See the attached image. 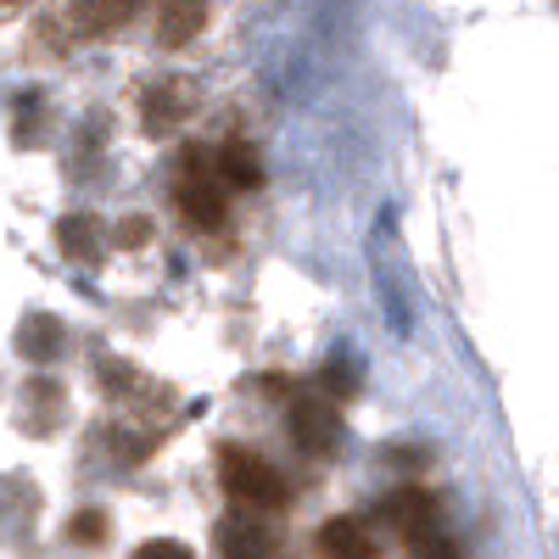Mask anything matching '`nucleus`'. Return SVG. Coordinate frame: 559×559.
<instances>
[{"instance_id":"obj_17","label":"nucleus","mask_w":559,"mask_h":559,"mask_svg":"<svg viewBox=\"0 0 559 559\" xmlns=\"http://www.w3.org/2000/svg\"><path fill=\"white\" fill-rule=\"evenodd\" d=\"M146 229H152L146 218H129V224H123V236H118V241H123V247H140V241H146Z\"/></svg>"},{"instance_id":"obj_9","label":"nucleus","mask_w":559,"mask_h":559,"mask_svg":"<svg viewBox=\"0 0 559 559\" xmlns=\"http://www.w3.org/2000/svg\"><path fill=\"white\" fill-rule=\"evenodd\" d=\"M17 347H23V358H28V364H51V358L68 347V331H62V324H57L51 313H34V319L23 324V331H17Z\"/></svg>"},{"instance_id":"obj_8","label":"nucleus","mask_w":559,"mask_h":559,"mask_svg":"<svg viewBox=\"0 0 559 559\" xmlns=\"http://www.w3.org/2000/svg\"><path fill=\"white\" fill-rule=\"evenodd\" d=\"M207 28V0H163L157 7V39L168 51H185Z\"/></svg>"},{"instance_id":"obj_6","label":"nucleus","mask_w":559,"mask_h":559,"mask_svg":"<svg viewBox=\"0 0 559 559\" xmlns=\"http://www.w3.org/2000/svg\"><path fill=\"white\" fill-rule=\"evenodd\" d=\"M140 7H152V0H68V28L84 39H102V34H118L123 23H134Z\"/></svg>"},{"instance_id":"obj_11","label":"nucleus","mask_w":559,"mask_h":559,"mask_svg":"<svg viewBox=\"0 0 559 559\" xmlns=\"http://www.w3.org/2000/svg\"><path fill=\"white\" fill-rule=\"evenodd\" d=\"M218 179L224 185H236V191H258V185H263V168H258V157L241 146V140H229V146L218 152Z\"/></svg>"},{"instance_id":"obj_2","label":"nucleus","mask_w":559,"mask_h":559,"mask_svg":"<svg viewBox=\"0 0 559 559\" xmlns=\"http://www.w3.org/2000/svg\"><path fill=\"white\" fill-rule=\"evenodd\" d=\"M174 202L197 229H218L229 213V185L218 179V168L207 163V152H185L179 179H174Z\"/></svg>"},{"instance_id":"obj_1","label":"nucleus","mask_w":559,"mask_h":559,"mask_svg":"<svg viewBox=\"0 0 559 559\" xmlns=\"http://www.w3.org/2000/svg\"><path fill=\"white\" fill-rule=\"evenodd\" d=\"M218 481L241 509H258V515L286 509V476H280L269 459H258L252 448H241V442L218 448Z\"/></svg>"},{"instance_id":"obj_3","label":"nucleus","mask_w":559,"mask_h":559,"mask_svg":"<svg viewBox=\"0 0 559 559\" xmlns=\"http://www.w3.org/2000/svg\"><path fill=\"white\" fill-rule=\"evenodd\" d=\"M286 431L302 453H331L336 437H342V414L324 403V397H292L286 408Z\"/></svg>"},{"instance_id":"obj_10","label":"nucleus","mask_w":559,"mask_h":559,"mask_svg":"<svg viewBox=\"0 0 559 559\" xmlns=\"http://www.w3.org/2000/svg\"><path fill=\"white\" fill-rule=\"evenodd\" d=\"M191 112V84H157L146 96V129H174Z\"/></svg>"},{"instance_id":"obj_4","label":"nucleus","mask_w":559,"mask_h":559,"mask_svg":"<svg viewBox=\"0 0 559 559\" xmlns=\"http://www.w3.org/2000/svg\"><path fill=\"white\" fill-rule=\"evenodd\" d=\"M381 521H386L403 543L437 532V492H426V487H397V492H386V498H381Z\"/></svg>"},{"instance_id":"obj_14","label":"nucleus","mask_w":559,"mask_h":559,"mask_svg":"<svg viewBox=\"0 0 559 559\" xmlns=\"http://www.w3.org/2000/svg\"><path fill=\"white\" fill-rule=\"evenodd\" d=\"M68 537H73V543H84V548L107 543V515H102V509H79V515L68 521Z\"/></svg>"},{"instance_id":"obj_16","label":"nucleus","mask_w":559,"mask_h":559,"mask_svg":"<svg viewBox=\"0 0 559 559\" xmlns=\"http://www.w3.org/2000/svg\"><path fill=\"white\" fill-rule=\"evenodd\" d=\"M134 559H197V554L185 548V543H174V537H163V543H146Z\"/></svg>"},{"instance_id":"obj_7","label":"nucleus","mask_w":559,"mask_h":559,"mask_svg":"<svg viewBox=\"0 0 559 559\" xmlns=\"http://www.w3.org/2000/svg\"><path fill=\"white\" fill-rule=\"evenodd\" d=\"M319 559H381V543L364 521L336 515V521L319 526Z\"/></svg>"},{"instance_id":"obj_13","label":"nucleus","mask_w":559,"mask_h":559,"mask_svg":"<svg viewBox=\"0 0 559 559\" xmlns=\"http://www.w3.org/2000/svg\"><path fill=\"white\" fill-rule=\"evenodd\" d=\"M23 408H34V419H28L34 431H51V426H57V408H62V386L28 381V386H23Z\"/></svg>"},{"instance_id":"obj_15","label":"nucleus","mask_w":559,"mask_h":559,"mask_svg":"<svg viewBox=\"0 0 559 559\" xmlns=\"http://www.w3.org/2000/svg\"><path fill=\"white\" fill-rule=\"evenodd\" d=\"M408 559H464V554H459V543L426 532V537H414V543H408Z\"/></svg>"},{"instance_id":"obj_5","label":"nucleus","mask_w":559,"mask_h":559,"mask_svg":"<svg viewBox=\"0 0 559 559\" xmlns=\"http://www.w3.org/2000/svg\"><path fill=\"white\" fill-rule=\"evenodd\" d=\"M218 554L224 559H280V543L258 521V509H236V515L218 521Z\"/></svg>"},{"instance_id":"obj_18","label":"nucleus","mask_w":559,"mask_h":559,"mask_svg":"<svg viewBox=\"0 0 559 559\" xmlns=\"http://www.w3.org/2000/svg\"><path fill=\"white\" fill-rule=\"evenodd\" d=\"M7 7H17V0H0V12H7Z\"/></svg>"},{"instance_id":"obj_12","label":"nucleus","mask_w":559,"mask_h":559,"mask_svg":"<svg viewBox=\"0 0 559 559\" xmlns=\"http://www.w3.org/2000/svg\"><path fill=\"white\" fill-rule=\"evenodd\" d=\"M62 252L79 263H102V224L96 218H62Z\"/></svg>"}]
</instances>
